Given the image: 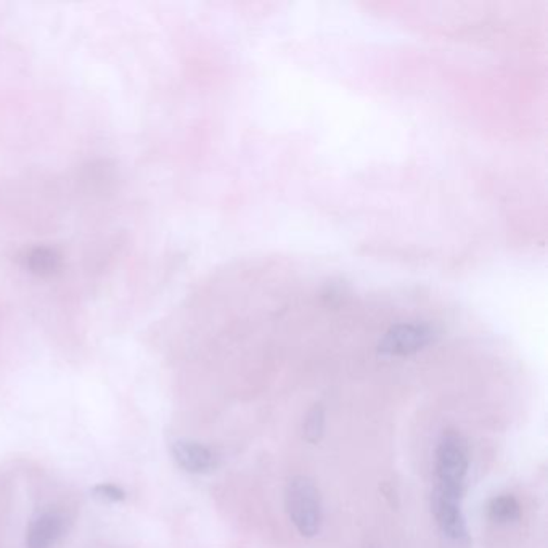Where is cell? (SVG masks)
Wrapping results in <instances>:
<instances>
[{
	"mask_svg": "<svg viewBox=\"0 0 548 548\" xmlns=\"http://www.w3.org/2000/svg\"><path fill=\"white\" fill-rule=\"evenodd\" d=\"M468 467L467 441L455 431L442 434L436 451V489L463 495Z\"/></svg>",
	"mask_w": 548,
	"mask_h": 548,
	"instance_id": "obj_2",
	"label": "cell"
},
{
	"mask_svg": "<svg viewBox=\"0 0 548 548\" xmlns=\"http://www.w3.org/2000/svg\"><path fill=\"white\" fill-rule=\"evenodd\" d=\"M63 521L58 514L45 513L31 522L27 534V548H50L62 536Z\"/></svg>",
	"mask_w": 548,
	"mask_h": 548,
	"instance_id": "obj_6",
	"label": "cell"
},
{
	"mask_svg": "<svg viewBox=\"0 0 548 548\" xmlns=\"http://www.w3.org/2000/svg\"><path fill=\"white\" fill-rule=\"evenodd\" d=\"M27 265L35 274H53L60 267V256L50 247H35L27 253Z\"/></svg>",
	"mask_w": 548,
	"mask_h": 548,
	"instance_id": "obj_8",
	"label": "cell"
},
{
	"mask_svg": "<svg viewBox=\"0 0 548 548\" xmlns=\"http://www.w3.org/2000/svg\"><path fill=\"white\" fill-rule=\"evenodd\" d=\"M92 494L105 502H123L126 492L115 484H98L92 489Z\"/></svg>",
	"mask_w": 548,
	"mask_h": 548,
	"instance_id": "obj_10",
	"label": "cell"
},
{
	"mask_svg": "<svg viewBox=\"0 0 548 548\" xmlns=\"http://www.w3.org/2000/svg\"><path fill=\"white\" fill-rule=\"evenodd\" d=\"M325 430V410L320 404L310 408L302 424V431H304V439L310 444H318Z\"/></svg>",
	"mask_w": 548,
	"mask_h": 548,
	"instance_id": "obj_9",
	"label": "cell"
},
{
	"mask_svg": "<svg viewBox=\"0 0 548 548\" xmlns=\"http://www.w3.org/2000/svg\"><path fill=\"white\" fill-rule=\"evenodd\" d=\"M487 514L492 521L500 522V524L514 522L521 518V506L513 495H500V497H494L489 502Z\"/></svg>",
	"mask_w": 548,
	"mask_h": 548,
	"instance_id": "obj_7",
	"label": "cell"
},
{
	"mask_svg": "<svg viewBox=\"0 0 548 548\" xmlns=\"http://www.w3.org/2000/svg\"><path fill=\"white\" fill-rule=\"evenodd\" d=\"M461 497L463 495L434 489L433 512L436 521L447 537L455 540L467 537V522L461 512Z\"/></svg>",
	"mask_w": 548,
	"mask_h": 548,
	"instance_id": "obj_3",
	"label": "cell"
},
{
	"mask_svg": "<svg viewBox=\"0 0 548 548\" xmlns=\"http://www.w3.org/2000/svg\"><path fill=\"white\" fill-rule=\"evenodd\" d=\"M172 457L177 465L188 473L203 475L216 468V455L203 444L194 441H177L172 444Z\"/></svg>",
	"mask_w": 548,
	"mask_h": 548,
	"instance_id": "obj_5",
	"label": "cell"
},
{
	"mask_svg": "<svg viewBox=\"0 0 548 548\" xmlns=\"http://www.w3.org/2000/svg\"><path fill=\"white\" fill-rule=\"evenodd\" d=\"M285 505L290 520L302 537L317 536L322 526V500L312 479L292 477L285 492Z\"/></svg>",
	"mask_w": 548,
	"mask_h": 548,
	"instance_id": "obj_1",
	"label": "cell"
},
{
	"mask_svg": "<svg viewBox=\"0 0 548 548\" xmlns=\"http://www.w3.org/2000/svg\"><path fill=\"white\" fill-rule=\"evenodd\" d=\"M433 339L431 331L418 325H399L391 328L381 339L380 353L386 355H410L422 351Z\"/></svg>",
	"mask_w": 548,
	"mask_h": 548,
	"instance_id": "obj_4",
	"label": "cell"
}]
</instances>
